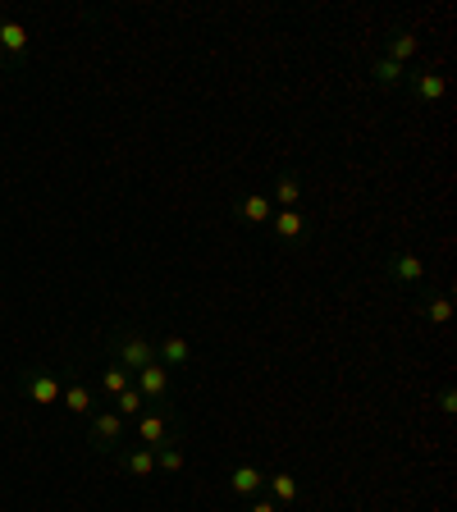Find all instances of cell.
Returning a JSON list of instances; mask_svg holds the SVG:
<instances>
[{"label": "cell", "mask_w": 457, "mask_h": 512, "mask_svg": "<svg viewBox=\"0 0 457 512\" xmlns=\"http://www.w3.org/2000/svg\"><path fill=\"white\" fill-rule=\"evenodd\" d=\"M124 444H128V421L115 416L110 407H96L87 416V448H92L96 458H115Z\"/></svg>", "instance_id": "2"}, {"label": "cell", "mask_w": 457, "mask_h": 512, "mask_svg": "<svg viewBox=\"0 0 457 512\" xmlns=\"http://www.w3.org/2000/svg\"><path fill=\"white\" fill-rule=\"evenodd\" d=\"M266 229L279 247H298L302 238H307V220H302V211H275Z\"/></svg>", "instance_id": "12"}, {"label": "cell", "mask_w": 457, "mask_h": 512, "mask_svg": "<svg viewBox=\"0 0 457 512\" xmlns=\"http://www.w3.org/2000/svg\"><path fill=\"white\" fill-rule=\"evenodd\" d=\"M371 83L380 87V92H394V87H403V78H407V64H394V60H384V55H375L371 60Z\"/></svg>", "instance_id": "20"}, {"label": "cell", "mask_w": 457, "mask_h": 512, "mask_svg": "<svg viewBox=\"0 0 457 512\" xmlns=\"http://www.w3.org/2000/svg\"><path fill=\"white\" fill-rule=\"evenodd\" d=\"M435 403H439V412H444V416H453V412H457V389H453V384H444V389H439Z\"/></svg>", "instance_id": "23"}, {"label": "cell", "mask_w": 457, "mask_h": 512, "mask_svg": "<svg viewBox=\"0 0 457 512\" xmlns=\"http://www.w3.org/2000/svg\"><path fill=\"white\" fill-rule=\"evenodd\" d=\"M192 357H197V348H192V339H183V334H165V339L156 343V362L165 366V371H183V366H192Z\"/></svg>", "instance_id": "13"}, {"label": "cell", "mask_w": 457, "mask_h": 512, "mask_svg": "<svg viewBox=\"0 0 457 512\" xmlns=\"http://www.w3.org/2000/svg\"><path fill=\"white\" fill-rule=\"evenodd\" d=\"M416 316L430 320V325H448L453 320V298L448 293H421L416 298Z\"/></svg>", "instance_id": "18"}, {"label": "cell", "mask_w": 457, "mask_h": 512, "mask_svg": "<svg viewBox=\"0 0 457 512\" xmlns=\"http://www.w3.org/2000/svg\"><path fill=\"white\" fill-rule=\"evenodd\" d=\"M110 403H115V407H110V412H115V416H124L128 426H133V421H138V416L147 412V398H142L138 389H133V384H128V389H124V394H119V398H110Z\"/></svg>", "instance_id": "21"}, {"label": "cell", "mask_w": 457, "mask_h": 512, "mask_svg": "<svg viewBox=\"0 0 457 512\" xmlns=\"http://www.w3.org/2000/svg\"><path fill=\"white\" fill-rule=\"evenodd\" d=\"M183 444H170V448H156V471H165V476H179L183 471Z\"/></svg>", "instance_id": "22"}, {"label": "cell", "mask_w": 457, "mask_h": 512, "mask_svg": "<svg viewBox=\"0 0 457 512\" xmlns=\"http://www.w3.org/2000/svg\"><path fill=\"white\" fill-rule=\"evenodd\" d=\"M229 215H234V224H243V229H266L270 215H275V202H270V192H238Z\"/></svg>", "instance_id": "9"}, {"label": "cell", "mask_w": 457, "mask_h": 512, "mask_svg": "<svg viewBox=\"0 0 457 512\" xmlns=\"http://www.w3.org/2000/svg\"><path fill=\"white\" fill-rule=\"evenodd\" d=\"M384 279L398 288H421L426 284V261L416 252H407V247H398V252L384 256Z\"/></svg>", "instance_id": "8"}, {"label": "cell", "mask_w": 457, "mask_h": 512, "mask_svg": "<svg viewBox=\"0 0 457 512\" xmlns=\"http://www.w3.org/2000/svg\"><path fill=\"white\" fill-rule=\"evenodd\" d=\"M266 499L270 503H279V508H298L302 503V480L293 476V471H270L266 476Z\"/></svg>", "instance_id": "11"}, {"label": "cell", "mask_w": 457, "mask_h": 512, "mask_svg": "<svg viewBox=\"0 0 457 512\" xmlns=\"http://www.w3.org/2000/svg\"><path fill=\"white\" fill-rule=\"evenodd\" d=\"M133 444L142 448H170V444H183V416L174 407H147V412L133 421Z\"/></svg>", "instance_id": "1"}, {"label": "cell", "mask_w": 457, "mask_h": 512, "mask_svg": "<svg viewBox=\"0 0 457 512\" xmlns=\"http://www.w3.org/2000/svg\"><path fill=\"white\" fill-rule=\"evenodd\" d=\"M106 348H110V357H115L124 371H142V366L156 362V343H151L142 330H110Z\"/></svg>", "instance_id": "3"}, {"label": "cell", "mask_w": 457, "mask_h": 512, "mask_svg": "<svg viewBox=\"0 0 457 512\" xmlns=\"http://www.w3.org/2000/svg\"><path fill=\"white\" fill-rule=\"evenodd\" d=\"M64 412H74V416H92L96 407H101V398H96V389L87 380H64Z\"/></svg>", "instance_id": "16"}, {"label": "cell", "mask_w": 457, "mask_h": 512, "mask_svg": "<svg viewBox=\"0 0 457 512\" xmlns=\"http://www.w3.org/2000/svg\"><path fill=\"white\" fill-rule=\"evenodd\" d=\"M133 389L147 398V407H170V398H174V371H165L160 362H151V366H142V371H133Z\"/></svg>", "instance_id": "7"}, {"label": "cell", "mask_w": 457, "mask_h": 512, "mask_svg": "<svg viewBox=\"0 0 457 512\" xmlns=\"http://www.w3.org/2000/svg\"><path fill=\"white\" fill-rule=\"evenodd\" d=\"M298 197H302V174L298 170H284L275 179V192H270V202L275 211H298Z\"/></svg>", "instance_id": "17"}, {"label": "cell", "mask_w": 457, "mask_h": 512, "mask_svg": "<svg viewBox=\"0 0 457 512\" xmlns=\"http://www.w3.org/2000/svg\"><path fill=\"white\" fill-rule=\"evenodd\" d=\"M128 384H133V371H124L119 362H110L106 371H101V380L92 384V389H96V398H101V407H106V398H119Z\"/></svg>", "instance_id": "19"}, {"label": "cell", "mask_w": 457, "mask_h": 512, "mask_svg": "<svg viewBox=\"0 0 457 512\" xmlns=\"http://www.w3.org/2000/svg\"><path fill=\"white\" fill-rule=\"evenodd\" d=\"M115 462H119V471H124V476H133V480L160 476V471H156V453H151V448H142V444H124L115 453Z\"/></svg>", "instance_id": "10"}, {"label": "cell", "mask_w": 457, "mask_h": 512, "mask_svg": "<svg viewBox=\"0 0 457 512\" xmlns=\"http://www.w3.org/2000/svg\"><path fill=\"white\" fill-rule=\"evenodd\" d=\"M19 394L37 407H55L64 394V375L51 366H28V371H19Z\"/></svg>", "instance_id": "4"}, {"label": "cell", "mask_w": 457, "mask_h": 512, "mask_svg": "<svg viewBox=\"0 0 457 512\" xmlns=\"http://www.w3.org/2000/svg\"><path fill=\"white\" fill-rule=\"evenodd\" d=\"M403 87H407V96H412L416 106H439V101L448 96V74L435 69V64H421V69H407Z\"/></svg>", "instance_id": "5"}, {"label": "cell", "mask_w": 457, "mask_h": 512, "mask_svg": "<svg viewBox=\"0 0 457 512\" xmlns=\"http://www.w3.org/2000/svg\"><path fill=\"white\" fill-rule=\"evenodd\" d=\"M229 490H234L243 503L256 499V494L266 490V471L252 467V462H234V467H229Z\"/></svg>", "instance_id": "14"}, {"label": "cell", "mask_w": 457, "mask_h": 512, "mask_svg": "<svg viewBox=\"0 0 457 512\" xmlns=\"http://www.w3.org/2000/svg\"><path fill=\"white\" fill-rule=\"evenodd\" d=\"M28 23L14 14H0V69H23L28 64Z\"/></svg>", "instance_id": "6"}, {"label": "cell", "mask_w": 457, "mask_h": 512, "mask_svg": "<svg viewBox=\"0 0 457 512\" xmlns=\"http://www.w3.org/2000/svg\"><path fill=\"white\" fill-rule=\"evenodd\" d=\"M247 512H284V508H279V503H270V499H261V494H256V499H247Z\"/></svg>", "instance_id": "24"}, {"label": "cell", "mask_w": 457, "mask_h": 512, "mask_svg": "<svg viewBox=\"0 0 457 512\" xmlns=\"http://www.w3.org/2000/svg\"><path fill=\"white\" fill-rule=\"evenodd\" d=\"M384 60H394V64H407V60H416L421 55V37H416L412 28H394L389 37H384Z\"/></svg>", "instance_id": "15"}]
</instances>
